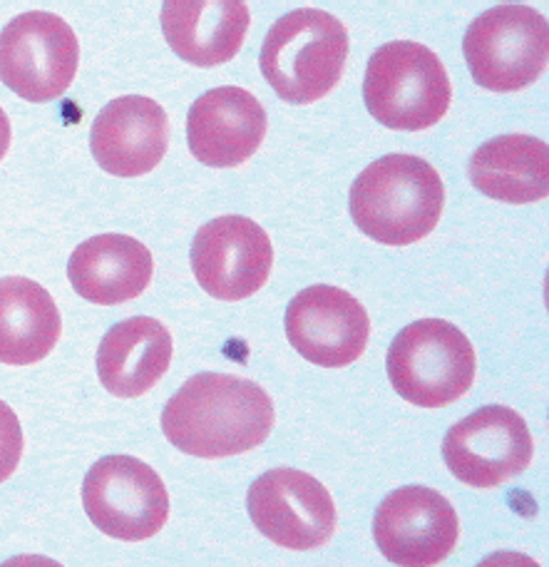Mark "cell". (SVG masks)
I'll return each instance as SVG.
<instances>
[{
  "label": "cell",
  "instance_id": "1",
  "mask_svg": "<svg viewBox=\"0 0 549 567\" xmlns=\"http://www.w3.org/2000/svg\"><path fill=\"white\" fill-rule=\"evenodd\" d=\"M273 403L259 383L231 373H197L162 411L167 441L197 458L241 455L269 439Z\"/></svg>",
  "mask_w": 549,
  "mask_h": 567
},
{
  "label": "cell",
  "instance_id": "2",
  "mask_svg": "<svg viewBox=\"0 0 549 567\" xmlns=\"http://www.w3.org/2000/svg\"><path fill=\"white\" fill-rule=\"evenodd\" d=\"M349 207L363 235L389 247H408L438 227L443 179L421 157L385 155L355 177Z\"/></svg>",
  "mask_w": 549,
  "mask_h": 567
},
{
  "label": "cell",
  "instance_id": "3",
  "mask_svg": "<svg viewBox=\"0 0 549 567\" xmlns=\"http://www.w3.org/2000/svg\"><path fill=\"white\" fill-rule=\"evenodd\" d=\"M349 33L327 10L301 8L271 25L261 45V73L281 100L311 105L339 85Z\"/></svg>",
  "mask_w": 549,
  "mask_h": 567
},
{
  "label": "cell",
  "instance_id": "4",
  "mask_svg": "<svg viewBox=\"0 0 549 567\" xmlns=\"http://www.w3.org/2000/svg\"><path fill=\"white\" fill-rule=\"evenodd\" d=\"M363 100L381 125L401 133H421L447 115L453 85L431 48L413 40H395L371 55Z\"/></svg>",
  "mask_w": 549,
  "mask_h": 567
},
{
  "label": "cell",
  "instance_id": "5",
  "mask_svg": "<svg viewBox=\"0 0 549 567\" xmlns=\"http://www.w3.org/2000/svg\"><path fill=\"white\" fill-rule=\"evenodd\" d=\"M385 369L401 399L421 409H443L473 389L477 359L455 323L421 319L393 339Z\"/></svg>",
  "mask_w": 549,
  "mask_h": 567
},
{
  "label": "cell",
  "instance_id": "6",
  "mask_svg": "<svg viewBox=\"0 0 549 567\" xmlns=\"http://www.w3.org/2000/svg\"><path fill=\"white\" fill-rule=\"evenodd\" d=\"M463 53L477 85L493 93H520L547 70V20L527 6L490 8L467 28Z\"/></svg>",
  "mask_w": 549,
  "mask_h": 567
},
{
  "label": "cell",
  "instance_id": "7",
  "mask_svg": "<svg viewBox=\"0 0 549 567\" xmlns=\"http://www.w3.org/2000/svg\"><path fill=\"white\" fill-rule=\"evenodd\" d=\"M80 43L63 18L30 10L0 33V80L28 103L65 95L77 75Z\"/></svg>",
  "mask_w": 549,
  "mask_h": 567
},
{
  "label": "cell",
  "instance_id": "8",
  "mask_svg": "<svg viewBox=\"0 0 549 567\" xmlns=\"http://www.w3.org/2000/svg\"><path fill=\"white\" fill-rule=\"evenodd\" d=\"M83 508L115 540H149L169 518V495L155 468L132 455L97 461L83 483Z\"/></svg>",
  "mask_w": 549,
  "mask_h": 567
},
{
  "label": "cell",
  "instance_id": "9",
  "mask_svg": "<svg viewBox=\"0 0 549 567\" xmlns=\"http://www.w3.org/2000/svg\"><path fill=\"white\" fill-rule=\"evenodd\" d=\"M532 433L515 409L485 406L455 423L443 441V458L457 481L470 488H500L530 468Z\"/></svg>",
  "mask_w": 549,
  "mask_h": 567
},
{
  "label": "cell",
  "instance_id": "10",
  "mask_svg": "<svg viewBox=\"0 0 549 567\" xmlns=\"http://www.w3.org/2000/svg\"><path fill=\"white\" fill-rule=\"evenodd\" d=\"M247 508L263 538L287 550L321 548L339 523L327 485L297 468H273L253 481Z\"/></svg>",
  "mask_w": 549,
  "mask_h": 567
},
{
  "label": "cell",
  "instance_id": "11",
  "mask_svg": "<svg viewBox=\"0 0 549 567\" xmlns=\"http://www.w3.org/2000/svg\"><path fill=\"white\" fill-rule=\"evenodd\" d=\"M375 543L385 560L398 567H435L460 540V520L453 503L425 485L385 495L373 520Z\"/></svg>",
  "mask_w": 549,
  "mask_h": 567
},
{
  "label": "cell",
  "instance_id": "12",
  "mask_svg": "<svg viewBox=\"0 0 549 567\" xmlns=\"http://www.w3.org/2000/svg\"><path fill=\"white\" fill-rule=\"evenodd\" d=\"M271 267V239L249 217L211 219L191 245V269L199 287L221 301L253 297L269 281Z\"/></svg>",
  "mask_w": 549,
  "mask_h": 567
},
{
  "label": "cell",
  "instance_id": "13",
  "mask_svg": "<svg viewBox=\"0 0 549 567\" xmlns=\"http://www.w3.org/2000/svg\"><path fill=\"white\" fill-rule=\"evenodd\" d=\"M287 337L307 361L321 369H343L369 347L371 319L353 293L319 284L289 303Z\"/></svg>",
  "mask_w": 549,
  "mask_h": 567
},
{
  "label": "cell",
  "instance_id": "14",
  "mask_svg": "<svg viewBox=\"0 0 549 567\" xmlns=\"http://www.w3.org/2000/svg\"><path fill=\"white\" fill-rule=\"evenodd\" d=\"M267 137V110L249 90L215 87L189 110L187 142L207 167H239L257 155Z\"/></svg>",
  "mask_w": 549,
  "mask_h": 567
},
{
  "label": "cell",
  "instance_id": "15",
  "mask_svg": "<svg viewBox=\"0 0 549 567\" xmlns=\"http://www.w3.org/2000/svg\"><path fill=\"white\" fill-rule=\"evenodd\" d=\"M169 147V117L152 97L112 100L95 117L90 150L115 177H142L155 169Z\"/></svg>",
  "mask_w": 549,
  "mask_h": 567
},
{
  "label": "cell",
  "instance_id": "16",
  "mask_svg": "<svg viewBox=\"0 0 549 567\" xmlns=\"http://www.w3.org/2000/svg\"><path fill=\"white\" fill-rule=\"evenodd\" d=\"M251 23L241 0H167L162 30L169 48L199 68H217L239 53Z\"/></svg>",
  "mask_w": 549,
  "mask_h": 567
},
{
  "label": "cell",
  "instance_id": "17",
  "mask_svg": "<svg viewBox=\"0 0 549 567\" xmlns=\"http://www.w3.org/2000/svg\"><path fill=\"white\" fill-rule=\"evenodd\" d=\"M155 259L139 239L100 235L80 245L68 261L73 289L90 303L117 307L142 297L149 287Z\"/></svg>",
  "mask_w": 549,
  "mask_h": 567
},
{
  "label": "cell",
  "instance_id": "18",
  "mask_svg": "<svg viewBox=\"0 0 549 567\" xmlns=\"http://www.w3.org/2000/svg\"><path fill=\"white\" fill-rule=\"evenodd\" d=\"M172 333L152 317H132L112 327L97 349L103 386L120 399H137L157 386L172 363Z\"/></svg>",
  "mask_w": 549,
  "mask_h": 567
},
{
  "label": "cell",
  "instance_id": "19",
  "mask_svg": "<svg viewBox=\"0 0 549 567\" xmlns=\"http://www.w3.org/2000/svg\"><path fill=\"white\" fill-rule=\"evenodd\" d=\"M470 179L483 195L527 205L549 195V147L530 135H503L470 157Z\"/></svg>",
  "mask_w": 549,
  "mask_h": 567
},
{
  "label": "cell",
  "instance_id": "20",
  "mask_svg": "<svg viewBox=\"0 0 549 567\" xmlns=\"http://www.w3.org/2000/svg\"><path fill=\"white\" fill-rule=\"evenodd\" d=\"M63 331L50 291L25 277L0 279V363L30 367L55 349Z\"/></svg>",
  "mask_w": 549,
  "mask_h": 567
},
{
  "label": "cell",
  "instance_id": "21",
  "mask_svg": "<svg viewBox=\"0 0 549 567\" xmlns=\"http://www.w3.org/2000/svg\"><path fill=\"white\" fill-rule=\"evenodd\" d=\"M25 439L15 411L0 401V483L15 473L20 455H23Z\"/></svg>",
  "mask_w": 549,
  "mask_h": 567
},
{
  "label": "cell",
  "instance_id": "22",
  "mask_svg": "<svg viewBox=\"0 0 549 567\" xmlns=\"http://www.w3.org/2000/svg\"><path fill=\"white\" fill-rule=\"evenodd\" d=\"M477 567H542L537 560H532L530 555L522 553H512V550H503V553H493L477 565Z\"/></svg>",
  "mask_w": 549,
  "mask_h": 567
},
{
  "label": "cell",
  "instance_id": "23",
  "mask_svg": "<svg viewBox=\"0 0 549 567\" xmlns=\"http://www.w3.org/2000/svg\"><path fill=\"white\" fill-rule=\"evenodd\" d=\"M0 567H63L53 558H45V555H15V558L6 560Z\"/></svg>",
  "mask_w": 549,
  "mask_h": 567
},
{
  "label": "cell",
  "instance_id": "24",
  "mask_svg": "<svg viewBox=\"0 0 549 567\" xmlns=\"http://www.w3.org/2000/svg\"><path fill=\"white\" fill-rule=\"evenodd\" d=\"M10 137H13V130H10V120L6 115V110L0 107V162H3V157L8 155Z\"/></svg>",
  "mask_w": 549,
  "mask_h": 567
}]
</instances>
